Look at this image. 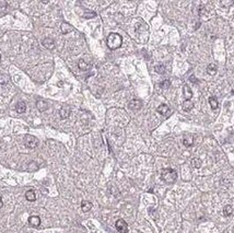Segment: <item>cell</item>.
<instances>
[{"instance_id": "cell-9", "label": "cell", "mask_w": 234, "mask_h": 233, "mask_svg": "<svg viewBox=\"0 0 234 233\" xmlns=\"http://www.w3.org/2000/svg\"><path fill=\"white\" fill-rule=\"evenodd\" d=\"M36 107L39 112H45V111H47L48 108L47 102L44 101V100H38L36 103Z\"/></svg>"}, {"instance_id": "cell-22", "label": "cell", "mask_w": 234, "mask_h": 233, "mask_svg": "<svg viewBox=\"0 0 234 233\" xmlns=\"http://www.w3.org/2000/svg\"><path fill=\"white\" fill-rule=\"evenodd\" d=\"M183 143H184L185 147H192V143H194V140H192V137H185L184 140H183Z\"/></svg>"}, {"instance_id": "cell-4", "label": "cell", "mask_w": 234, "mask_h": 233, "mask_svg": "<svg viewBox=\"0 0 234 233\" xmlns=\"http://www.w3.org/2000/svg\"><path fill=\"white\" fill-rule=\"evenodd\" d=\"M115 227H116L117 231L119 233H127L128 232V225L127 222L123 219H118L115 223Z\"/></svg>"}, {"instance_id": "cell-10", "label": "cell", "mask_w": 234, "mask_h": 233, "mask_svg": "<svg viewBox=\"0 0 234 233\" xmlns=\"http://www.w3.org/2000/svg\"><path fill=\"white\" fill-rule=\"evenodd\" d=\"M92 207H93V205H92V202L91 201L83 200V201L81 202V209H82L83 212H88V211H90L91 209H92Z\"/></svg>"}, {"instance_id": "cell-17", "label": "cell", "mask_w": 234, "mask_h": 233, "mask_svg": "<svg viewBox=\"0 0 234 233\" xmlns=\"http://www.w3.org/2000/svg\"><path fill=\"white\" fill-rule=\"evenodd\" d=\"M73 31V28L70 24H68V23H62V32L64 34H67L69 33V32H72Z\"/></svg>"}, {"instance_id": "cell-21", "label": "cell", "mask_w": 234, "mask_h": 233, "mask_svg": "<svg viewBox=\"0 0 234 233\" xmlns=\"http://www.w3.org/2000/svg\"><path fill=\"white\" fill-rule=\"evenodd\" d=\"M192 165L195 168H199L201 166V160L198 158H194L192 160Z\"/></svg>"}, {"instance_id": "cell-23", "label": "cell", "mask_w": 234, "mask_h": 233, "mask_svg": "<svg viewBox=\"0 0 234 233\" xmlns=\"http://www.w3.org/2000/svg\"><path fill=\"white\" fill-rule=\"evenodd\" d=\"M154 69H155V71L158 73H161V75L165 73V67L163 65H156L155 67H154Z\"/></svg>"}, {"instance_id": "cell-2", "label": "cell", "mask_w": 234, "mask_h": 233, "mask_svg": "<svg viewBox=\"0 0 234 233\" xmlns=\"http://www.w3.org/2000/svg\"><path fill=\"white\" fill-rule=\"evenodd\" d=\"M161 178L166 184H173L177 180V173L173 168H164L161 173Z\"/></svg>"}, {"instance_id": "cell-8", "label": "cell", "mask_w": 234, "mask_h": 233, "mask_svg": "<svg viewBox=\"0 0 234 233\" xmlns=\"http://www.w3.org/2000/svg\"><path fill=\"white\" fill-rule=\"evenodd\" d=\"M42 44H43V46L46 47L47 49H53V48L55 47V42H54V39L49 38V37H46V38L43 39Z\"/></svg>"}, {"instance_id": "cell-12", "label": "cell", "mask_w": 234, "mask_h": 233, "mask_svg": "<svg viewBox=\"0 0 234 233\" xmlns=\"http://www.w3.org/2000/svg\"><path fill=\"white\" fill-rule=\"evenodd\" d=\"M156 111H158L160 114H162V115H166L167 113L170 112V107L167 106L166 104H161V105L156 108Z\"/></svg>"}, {"instance_id": "cell-20", "label": "cell", "mask_w": 234, "mask_h": 233, "mask_svg": "<svg viewBox=\"0 0 234 233\" xmlns=\"http://www.w3.org/2000/svg\"><path fill=\"white\" fill-rule=\"evenodd\" d=\"M232 212H233V208H232V206L226 205V207L223 208V215H224V216H226V217L231 216Z\"/></svg>"}, {"instance_id": "cell-27", "label": "cell", "mask_w": 234, "mask_h": 233, "mask_svg": "<svg viewBox=\"0 0 234 233\" xmlns=\"http://www.w3.org/2000/svg\"><path fill=\"white\" fill-rule=\"evenodd\" d=\"M2 206H3V201H2V198L0 197V208H2Z\"/></svg>"}, {"instance_id": "cell-5", "label": "cell", "mask_w": 234, "mask_h": 233, "mask_svg": "<svg viewBox=\"0 0 234 233\" xmlns=\"http://www.w3.org/2000/svg\"><path fill=\"white\" fill-rule=\"evenodd\" d=\"M141 106H142V103L140 100L134 98V100H131V101L129 102V108H130L131 111L137 112V111H139L140 108H141Z\"/></svg>"}, {"instance_id": "cell-25", "label": "cell", "mask_w": 234, "mask_h": 233, "mask_svg": "<svg viewBox=\"0 0 234 233\" xmlns=\"http://www.w3.org/2000/svg\"><path fill=\"white\" fill-rule=\"evenodd\" d=\"M221 5L224 6V7H229V6H231V5H233V1H229V2H226V1H222Z\"/></svg>"}, {"instance_id": "cell-16", "label": "cell", "mask_w": 234, "mask_h": 233, "mask_svg": "<svg viewBox=\"0 0 234 233\" xmlns=\"http://www.w3.org/2000/svg\"><path fill=\"white\" fill-rule=\"evenodd\" d=\"M192 107H194V103H192L190 100H186V101L183 103V110L186 111V112H189Z\"/></svg>"}, {"instance_id": "cell-7", "label": "cell", "mask_w": 234, "mask_h": 233, "mask_svg": "<svg viewBox=\"0 0 234 233\" xmlns=\"http://www.w3.org/2000/svg\"><path fill=\"white\" fill-rule=\"evenodd\" d=\"M28 223H30L31 227L37 228L41 225V219H39L38 216H31L28 218Z\"/></svg>"}, {"instance_id": "cell-15", "label": "cell", "mask_w": 234, "mask_h": 233, "mask_svg": "<svg viewBox=\"0 0 234 233\" xmlns=\"http://www.w3.org/2000/svg\"><path fill=\"white\" fill-rule=\"evenodd\" d=\"M217 70L218 68L215 64H210V65H208V67H207V72L209 73L210 76H215L216 73H217Z\"/></svg>"}, {"instance_id": "cell-14", "label": "cell", "mask_w": 234, "mask_h": 233, "mask_svg": "<svg viewBox=\"0 0 234 233\" xmlns=\"http://www.w3.org/2000/svg\"><path fill=\"white\" fill-rule=\"evenodd\" d=\"M183 93H184V96L186 100H190L192 96V90L189 89V87L188 85H184V88H183Z\"/></svg>"}, {"instance_id": "cell-1", "label": "cell", "mask_w": 234, "mask_h": 233, "mask_svg": "<svg viewBox=\"0 0 234 233\" xmlns=\"http://www.w3.org/2000/svg\"><path fill=\"white\" fill-rule=\"evenodd\" d=\"M106 42H107V46L111 49H117L123 44V37L117 33H111L107 36V41Z\"/></svg>"}, {"instance_id": "cell-18", "label": "cell", "mask_w": 234, "mask_h": 233, "mask_svg": "<svg viewBox=\"0 0 234 233\" xmlns=\"http://www.w3.org/2000/svg\"><path fill=\"white\" fill-rule=\"evenodd\" d=\"M209 104H210V106H211L212 110H217L218 106H219L218 100L215 98V96H210V98H209Z\"/></svg>"}, {"instance_id": "cell-28", "label": "cell", "mask_w": 234, "mask_h": 233, "mask_svg": "<svg viewBox=\"0 0 234 233\" xmlns=\"http://www.w3.org/2000/svg\"><path fill=\"white\" fill-rule=\"evenodd\" d=\"M0 59H1V56H0Z\"/></svg>"}, {"instance_id": "cell-24", "label": "cell", "mask_w": 234, "mask_h": 233, "mask_svg": "<svg viewBox=\"0 0 234 233\" xmlns=\"http://www.w3.org/2000/svg\"><path fill=\"white\" fill-rule=\"evenodd\" d=\"M170 85H171L170 80H164V81H162L161 83H160V87L163 88V89H167V88H170Z\"/></svg>"}, {"instance_id": "cell-26", "label": "cell", "mask_w": 234, "mask_h": 233, "mask_svg": "<svg viewBox=\"0 0 234 233\" xmlns=\"http://www.w3.org/2000/svg\"><path fill=\"white\" fill-rule=\"evenodd\" d=\"M189 80L192 82H194V83H197V82H198V80H196V78H195V76H194V75H192V76L189 77Z\"/></svg>"}, {"instance_id": "cell-6", "label": "cell", "mask_w": 234, "mask_h": 233, "mask_svg": "<svg viewBox=\"0 0 234 233\" xmlns=\"http://www.w3.org/2000/svg\"><path fill=\"white\" fill-rule=\"evenodd\" d=\"M70 113H71L70 107L68 106V105H64V106L60 108V111H59V116H60L62 119H66V118L69 117Z\"/></svg>"}, {"instance_id": "cell-19", "label": "cell", "mask_w": 234, "mask_h": 233, "mask_svg": "<svg viewBox=\"0 0 234 233\" xmlns=\"http://www.w3.org/2000/svg\"><path fill=\"white\" fill-rule=\"evenodd\" d=\"M78 67H79V69H81V70L84 71V70H88V69H89L90 65H89V64H86L83 59H80V60H79V62H78Z\"/></svg>"}, {"instance_id": "cell-3", "label": "cell", "mask_w": 234, "mask_h": 233, "mask_svg": "<svg viewBox=\"0 0 234 233\" xmlns=\"http://www.w3.org/2000/svg\"><path fill=\"white\" fill-rule=\"evenodd\" d=\"M24 145L28 149H34L38 145V140L32 135H26L24 138Z\"/></svg>"}, {"instance_id": "cell-13", "label": "cell", "mask_w": 234, "mask_h": 233, "mask_svg": "<svg viewBox=\"0 0 234 233\" xmlns=\"http://www.w3.org/2000/svg\"><path fill=\"white\" fill-rule=\"evenodd\" d=\"M15 110H17V112L19 113V114H23V113L26 111V104L22 101L19 102V103L17 104V106H15Z\"/></svg>"}, {"instance_id": "cell-11", "label": "cell", "mask_w": 234, "mask_h": 233, "mask_svg": "<svg viewBox=\"0 0 234 233\" xmlns=\"http://www.w3.org/2000/svg\"><path fill=\"white\" fill-rule=\"evenodd\" d=\"M25 198L28 201H35L36 199V194H35V191L33 189H28L26 193H25Z\"/></svg>"}]
</instances>
